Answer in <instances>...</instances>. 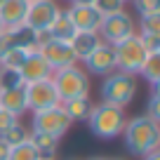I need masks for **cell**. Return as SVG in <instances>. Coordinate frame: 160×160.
Instances as JSON below:
<instances>
[{
  "instance_id": "17",
  "label": "cell",
  "mask_w": 160,
  "mask_h": 160,
  "mask_svg": "<svg viewBox=\"0 0 160 160\" xmlns=\"http://www.w3.org/2000/svg\"><path fill=\"white\" fill-rule=\"evenodd\" d=\"M0 108L12 113L14 118H21L28 111V106H26V85L0 90Z\"/></svg>"
},
{
  "instance_id": "3",
  "label": "cell",
  "mask_w": 160,
  "mask_h": 160,
  "mask_svg": "<svg viewBox=\"0 0 160 160\" xmlns=\"http://www.w3.org/2000/svg\"><path fill=\"white\" fill-rule=\"evenodd\" d=\"M99 92H101V101L104 104H113L118 108H125L137 97V75L113 71V73H108L104 78Z\"/></svg>"
},
{
  "instance_id": "4",
  "label": "cell",
  "mask_w": 160,
  "mask_h": 160,
  "mask_svg": "<svg viewBox=\"0 0 160 160\" xmlns=\"http://www.w3.org/2000/svg\"><path fill=\"white\" fill-rule=\"evenodd\" d=\"M52 85H54L59 101L78 99V97H90V78L78 64L68 68H59L52 73Z\"/></svg>"
},
{
  "instance_id": "6",
  "label": "cell",
  "mask_w": 160,
  "mask_h": 160,
  "mask_svg": "<svg viewBox=\"0 0 160 160\" xmlns=\"http://www.w3.org/2000/svg\"><path fill=\"white\" fill-rule=\"evenodd\" d=\"M71 122L68 115L64 113V108L59 106H52V108H45V111H35L33 118H31V132H42V134H52L57 139L66 134L71 130Z\"/></svg>"
},
{
  "instance_id": "21",
  "label": "cell",
  "mask_w": 160,
  "mask_h": 160,
  "mask_svg": "<svg viewBox=\"0 0 160 160\" xmlns=\"http://www.w3.org/2000/svg\"><path fill=\"white\" fill-rule=\"evenodd\" d=\"M141 78H146V82H148L151 87H160V54H148L144 61V66H141L139 71Z\"/></svg>"
},
{
  "instance_id": "15",
  "label": "cell",
  "mask_w": 160,
  "mask_h": 160,
  "mask_svg": "<svg viewBox=\"0 0 160 160\" xmlns=\"http://www.w3.org/2000/svg\"><path fill=\"white\" fill-rule=\"evenodd\" d=\"M104 40L99 38V33L97 31H75V35L71 38V50H73L75 59L78 61H85L87 57L92 54V52L97 50V47L101 45Z\"/></svg>"
},
{
  "instance_id": "12",
  "label": "cell",
  "mask_w": 160,
  "mask_h": 160,
  "mask_svg": "<svg viewBox=\"0 0 160 160\" xmlns=\"http://www.w3.org/2000/svg\"><path fill=\"white\" fill-rule=\"evenodd\" d=\"M82 64H85L87 73L101 75V78H106L108 73L118 71V68H115V52H113V45H108V42H101V45L97 47V50L92 52V54L87 57Z\"/></svg>"
},
{
  "instance_id": "30",
  "label": "cell",
  "mask_w": 160,
  "mask_h": 160,
  "mask_svg": "<svg viewBox=\"0 0 160 160\" xmlns=\"http://www.w3.org/2000/svg\"><path fill=\"white\" fill-rule=\"evenodd\" d=\"M141 45L148 54H160V35H151V33H139Z\"/></svg>"
},
{
  "instance_id": "33",
  "label": "cell",
  "mask_w": 160,
  "mask_h": 160,
  "mask_svg": "<svg viewBox=\"0 0 160 160\" xmlns=\"http://www.w3.org/2000/svg\"><path fill=\"white\" fill-rule=\"evenodd\" d=\"M141 160H160V148H158V151H153V153H148V155H144Z\"/></svg>"
},
{
  "instance_id": "7",
  "label": "cell",
  "mask_w": 160,
  "mask_h": 160,
  "mask_svg": "<svg viewBox=\"0 0 160 160\" xmlns=\"http://www.w3.org/2000/svg\"><path fill=\"white\" fill-rule=\"evenodd\" d=\"M99 38L108 45H115L120 40L130 38V35L137 33V21L130 12H118V14H111V17H104L101 19V26H99Z\"/></svg>"
},
{
  "instance_id": "41",
  "label": "cell",
  "mask_w": 160,
  "mask_h": 160,
  "mask_svg": "<svg viewBox=\"0 0 160 160\" xmlns=\"http://www.w3.org/2000/svg\"><path fill=\"white\" fill-rule=\"evenodd\" d=\"M68 2H71V0H68Z\"/></svg>"
},
{
  "instance_id": "5",
  "label": "cell",
  "mask_w": 160,
  "mask_h": 160,
  "mask_svg": "<svg viewBox=\"0 0 160 160\" xmlns=\"http://www.w3.org/2000/svg\"><path fill=\"white\" fill-rule=\"evenodd\" d=\"M113 52H115V68L122 71V73H130V75H139L141 66H144L146 57H148V52H146L144 45H141L139 33H134V35H130V38L115 42Z\"/></svg>"
},
{
  "instance_id": "32",
  "label": "cell",
  "mask_w": 160,
  "mask_h": 160,
  "mask_svg": "<svg viewBox=\"0 0 160 160\" xmlns=\"http://www.w3.org/2000/svg\"><path fill=\"white\" fill-rule=\"evenodd\" d=\"M7 158H10V146L0 139V160H7Z\"/></svg>"
},
{
  "instance_id": "13",
  "label": "cell",
  "mask_w": 160,
  "mask_h": 160,
  "mask_svg": "<svg viewBox=\"0 0 160 160\" xmlns=\"http://www.w3.org/2000/svg\"><path fill=\"white\" fill-rule=\"evenodd\" d=\"M66 14H68L71 24L75 26V31H99L101 19H104L94 5H73L71 2Z\"/></svg>"
},
{
  "instance_id": "9",
  "label": "cell",
  "mask_w": 160,
  "mask_h": 160,
  "mask_svg": "<svg viewBox=\"0 0 160 160\" xmlns=\"http://www.w3.org/2000/svg\"><path fill=\"white\" fill-rule=\"evenodd\" d=\"M59 104L61 101H59V94H57L54 85H52V78L26 85V106H28L31 113L52 108V106H59Z\"/></svg>"
},
{
  "instance_id": "16",
  "label": "cell",
  "mask_w": 160,
  "mask_h": 160,
  "mask_svg": "<svg viewBox=\"0 0 160 160\" xmlns=\"http://www.w3.org/2000/svg\"><path fill=\"white\" fill-rule=\"evenodd\" d=\"M26 12H28V2L26 0H2L0 2V21H2L5 28L24 26Z\"/></svg>"
},
{
  "instance_id": "18",
  "label": "cell",
  "mask_w": 160,
  "mask_h": 160,
  "mask_svg": "<svg viewBox=\"0 0 160 160\" xmlns=\"http://www.w3.org/2000/svg\"><path fill=\"white\" fill-rule=\"evenodd\" d=\"M92 106L94 104L90 101V97H78V99L61 101V108H64V113L68 115L71 122H87Z\"/></svg>"
},
{
  "instance_id": "10",
  "label": "cell",
  "mask_w": 160,
  "mask_h": 160,
  "mask_svg": "<svg viewBox=\"0 0 160 160\" xmlns=\"http://www.w3.org/2000/svg\"><path fill=\"white\" fill-rule=\"evenodd\" d=\"M40 57L47 61V66L52 68V73L59 68H68V66H75L78 64V59H75L73 50H71L68 42H61V40H47V42H42V45L38 47Z\"/></svg>"
},
{
  "instance_id": "22",
  "label": "cell",
  "mask_w": 160,
  "mask_h": 160,
  "mask_svg": "<svg viewBox=\"0 0 160 160\" xmlns=\"http://www.w3.org/2000/svg\"><path fill=\"white\" fill-rule=\"evenodd\" d=\"M28 137H31V130L19 120V122H14V125L5 132V134L0 137V139L5 141L10 148H14V146H19V144H26V141H28Z\"/></svg>"
},
{
  "instance_id": "26",
  "label": "cell",
  "mask_w": 160,
  "mask_h": 160,
  "mask_svg": "<svg viewBox=\"0 0 160 160\" xmlns=\"http://www.w3.org/2000/svg\"><path fill=\"white\" fill-rule=\"evenodd\" d=\"M94 7L101 12V17H111L125 10V2L122 0H94Z\"/></svg>"
},
{
  "instance_id": "1",
  "label": "cell",
  "mask_w": 160,
  "mask_h": 160,
  "mask_svg": "<svg viewBox=\"0 0 160 160\" xmlns=\"http://www.w3.org/2000/svg\"><path fill=\"white\" fill-rule=\"evenodd\" d=\"M120 137L125 141V148L137 158H144V155L160 148V125L155 120H151L148 115L130 118Z\"/></svg>"
},
{
  "instance_id": "37",
  "label": "cell",
  "mask_w": 160,
  "mask_h": 160,
  "mask_svg": "<svg viewBox=\"0 0 160 160\" xmlns=\"http://www.w3.org/2000/svg\"><path fill=\"white\" fill-rule=\"evenodd\" d=\"M92 160H104V158H92Z\"/></svg>"
},
{
  "instance_id": "25",
  "label": "cell",
  "mask_w": 160,
  "mask_h": 160,
  "mask_svg": "<svg viewBox=\"0 0 160 160\" xmlns=\"http://www.w3.org/2000/svg\"><path fill=\"white\" fill-rule=\"evenodd\" d=\"M19 85H24L19 71L0 68V90H10V87H19Z\"/></svg>"
},
{
  "instance_id": "29",
  "label": "cell",
  "mask_w": 160,
  "mask_h": 160,
  "mask_svg": "<svg viewBox=\"0 0 160 160\" xmlns=\"http://www.w3.org/2000/svg\"><path fill=\"white\" fill-rule=\"evenodd\" d=\"M151 120H155L160 125V87H155L153 92H151V99H148V108H146V113Z\"/></svg>"
},
{
  "instance_id": "36",
  "label": "cell",
  "mask_w": 160,
  "mask_h": 160,
  "mask_svg": "<svg viewBox=\"0 0 160 160\" xmlns=\"http://www.w3.org/2000/svg\"><path fill=\"white\" fill-rule=\"evenodd\" d=\"M38 160H54V158H38Z\"/></svg>"
},
{
  "instance_id": "39",
  "label": "cell",
  "mask_w": 160,
  "mask_h": 160,
  "mask_svg": "<svg viewBox=\"0 0 160 160\" xmlns=\"http://www.w3.org/2000/svg\"><path fill=\"white\" fill-rule=\"evenodd\" d=\"M122 2H130V0H122Z\"/></svg>"
},
{
  "instance_id": "31",
  "label": "cell",
  "mask_w": 160,
  "mask_h": 160,
  "mask_svg": "<svg viewBox=\"0 0 160 160\" xmlns=\"http://www.w3.org/2000/svg\"><path fill=\"white\" fill-rule=\"evenodd\" d=\"M14 122H19V118H14L12 113H7V111L0 108V137L5 134V132L10 130L12 125H14Z\"/></svg>"
},
{
  "instance_id": "2",
  "label": "cell",
  "mask_w": 160,
  "mask_h": 160,
  "mask_svg": "<svg viewBox=\"0 0 160 160\" xmlns=\"http://www.w3.org/2000/svg\"><path fill=\"white\" fill-rule=\"evenodd\" d=\"M125 122H127V115L125 108H118L113 104H94L90 111V118H87V127L90 132L97 137V139H115V137L122 134L125 130Z\"/></svg>"
},
{
  "instance_id": "38",
  "label": "cell",
  "mask_w": 160,
  "mask_h": 160,
  "mask_svg": "<svg viewBox=\"0 0 160 160\" xmlns=\"http://www.w3.org/2000/svg\"><path fill=\"white\" fill-rule=\"evenodd\" d=\"M26 2H35V0H26Z\"/></svg>"
},
{
  "instance_id": "24",
  "label": "cell",
  "mask_w": 160,
  "mask_h": 160,
  "mask_svg": "<svg viewBox=\"0 0 160 160\" xmlns=\"http://www.w3.org/2000/svg\"><path fill=\"white\" fill-rule=\"evenodd\" d=\"M38 158L40 155L35 153L31 141H26V144H19V146H14V148H10V158L7 160H38Z\"/></svg>"
},
{
  "instance_id": "35",
  "label": "cell",
  "mask_w": 160,
  "mask_h": 160,
  "mask_svg": "<svg viewBox=\"0 0 160 160\" xmlns=\"http://www.w3.org/2000/svg\"><path fill=\"white\" fill-rule=\"evenodd\" d=\"M2 31H5V26H2V21H0V33H2Z\"/></svg>"
},
{
  "instance_id": "40",
  "label": "cell",
  "mask_w": 160,
  "mask_h": 160,
  "mask_svg": "<svg viewBox=\"0 0 160 160\" xmlns=\"http://www.w3.org/2000/svg\"><path fill=\"white\" fill-rule=\"evenodd\" d=\"M0 2H2V0H0Z\"/></svg>"
},
{
  "instance_id": "23",
  "label": "cell",
  "mask_w": 160,
  "mask_h": 160,
  "mask_svg": "<svg viewBox=\"0 0 160 160\" xmlns=\"http://www.w3.org/2000/svg\"><path fill=\"white\" fill-rule=\"evenodd\" d=\"M26 57H28V52H26V50H10V52H5V54L0 57V68L19 71L21 64L26 61Z\"/></svg>"
},
{
  "instance_id": "19",
  "label": "cell",
  "mask_w": 160,
  "mask_h": 160,
  "mask_svg": "<svg viewBox=\"0 0 160 160\" xmlns=\"http://www.w3.org/2000/svg\"><path fill=\"white\" fill-rule=\"evenodd\" d=\"M31 146L35 148V153L40 158H54L57 151H59V139L52 134H42V132H31L28 137Z\"/></svg>"
},
{
  "instance_id": "28",
  "label": "cell",
  "mask_w": 160,
  "mask_h": 160,
  "mask_svg": "<svg viewBox=\"0 0 160 160\" xmlns=\"http://www.w3.org/2000/svg\"><path fill=\"white\" fill-rule=\"evenodd\" d=\"M139 26H141V33L160 35V12H158V14H146V17H141Z\"/></svg>"
},
{
  "instance_id": "20",
  "label": "cell",
  "mask_w": 160,
  "mask_h": 160,
  "mask_svg": "<svg viewBox=\"0 0 160 160\" xmlns=\"http://www.w3.org/2000/svg\"><path fill=\"white\" fill-rule=\"evenodd\" d=\"M47 33H50L52 40H61V42H71V38L75 35V26L71 24L68 14H66L64 10L59 12V17H57L54 21H52V26L47 28Z\"/></svg>"
},
{
  "instance_id": "27",
  "label": "cell",
  "mask_w": 160,
  "mask_h": 160,
  "mask_svg": "<svg viewBox=\"0 0 160 160\" xmlns=\"http://www.w3.org/2000/svg\"><path fill=\"white\" fill-rule=\"evenodd\" d=\"M132 7L137 10L139 17H146V14H158L160 12V0H130Z\"/></svg>"
},
{
  "instance_id": "34",
  "label": "cell",
  "mask_w": 160,
  "mask_h": 160,
  "mask_svg": "<svg viewBox=\"0 0 160 160\" xmlns=\"http://www.w3.org/2000/svg\"><path fill=\"white\" fill-rule=\"evenodd\" d=\"M73 5H94V0H71Z\"/></svg>"
},
{
  "instance_id": "8",
  "label": "cell",
  "mask_w": 160,
  "mask_h": 160,
  "mask_svg": "<svg viewBox=\"0 0 160 160\" xmlns=\"http://www.w3.org/2000/svg\"><path fill=\"white\" fill-rule=\"evenodd\" d=\"M59 12H61V7L57 0H35V2H28V12H26L24 26H28L35 33L47 31L52 26V21L59 17Z\"/></svg>"
},
{
  "instance_id": "14",
  "label": "cell",
  "mask_w": 160,
  "mask_h": 160,
  "mask_svg": "<svg viewBox=\"0 0 160 160\" xmlns=\"http://www.w3.org/2000/svg\"><path fill=\"white\" fill-rule=\"evenodd\" d=\"M19 75H21V80H24V85H28V82H38V80L52 78V68L47 66V61L40 57V52L33 50V52H28L26 61L21 64Z\"/></svg>"
},
{
  "instance_id": "11",
  "label": "cell",
  "mask_w": 160,
  "mask_h": 160,
  "mask_svg": "<svg viewBox=\"0 0 160 160\" xmlns=\"http://www.w3.org/2000/svg\"><path fill=\"white\" fill-rule=\"evenodd\" d=\"M10 50H38V35L28 26H17V28H5L0 33V57Z\"/></svg>"
}]
</instances>
